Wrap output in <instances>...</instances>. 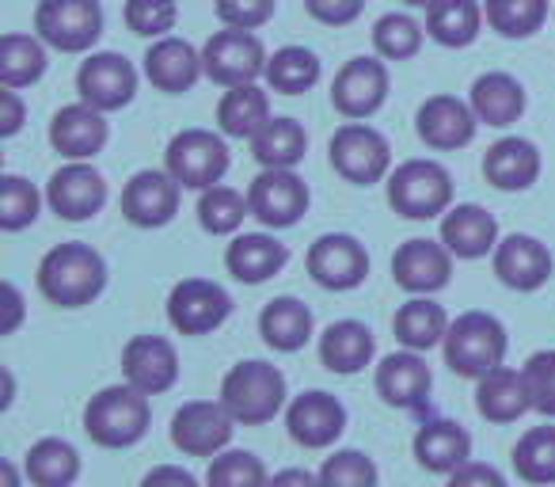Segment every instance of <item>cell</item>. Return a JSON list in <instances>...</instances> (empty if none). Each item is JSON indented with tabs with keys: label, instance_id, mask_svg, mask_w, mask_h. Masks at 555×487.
Returning a JSON list of instances; mask_svg holds the SVG:
<instances>
[{
	"label": "cell",
	"instance_id": "obj_14",
	"mask_svg": "<svg viewBox=\"0 0 555 487\" xmlns=\"http://www.w3.org/2000/svg\"><path fill=\"white\" fill-rule=\"evenodd\" d=\"M385 100H388V69L377 57H350V62L335 73L332 103L350 123L377 115V111L385 107Z\"/></svg>",
	"mask_w": 555,
	"mask_h": 487
},
{
	"label": "cell",
	"instance_id": "obj_12",
	"mask_svg": "<svg viewBox=\"0 0 555 487\" xmlns=\"http://www.w3.org/2000/svg\"><path fill=\"white\" fill-rule=\"evenodd\" d=\"M305 267H309L317 286L343 294V290H354L365 282V274H370V256H365L362 240L347 236V232H327V236H320L309 248Z\"/></svg>",
	"mask_w": 555,
	"mask_h": 487
},
{
	"label": "cell",
	"instance_id": "obj_40",
	"mask_svg": "<svg viewBox=\"0 0 555 487\" xmlns=\"http://www.w3.org/2000/svg\"><path fill=\"white\" fill-rule=\"evenodd\" d=\"M320 80V57L305 47H282L267 62V85L282 95H301Z\"/></svg>",
	"mask_w": 555,
	"mask_h": 487
},
{
	"label": "cell",
	"instance_id": "obj_11",
	"mask_svg": "<svg viewBox=\"0 0 555 487\" xmlns=\"http://www.w3.org/2000/svg\"><path fill=\"white\" fill-rule=\"evenodd\" d=\"M236 419L221 400H191L171 419V441L186 457H217L229 449Z\"/></svg>",
	"mask_w": 555,
	"mask_h": 487
},
{
	"label": "cell",
	"instance_id": "obj_48",
	"mask_svg": "<svg viewBox=\"0 0 555 487\" xmlns=\"http://www.w3.org/2000/svg\"><path fill=\"white\" fill-rule=\"evenodd\" d=\"M320 487H377V464L358 449H339L320 469Z\"/></svg>",
	"mask_w": 555,
	"mask_h": 487
},
{
	"label": "cell",
	"instance_id": "obj_51",
	"mask_svg": "<svg viewBox=\"0 0 555 487\" xmlns=\"http://www.w3.org/2000/svg\"><path fill=\"white\" fill-rule=\"evenodd\" d=\"M305 9H309V16L320 20V24L347 27V24H354V20L362 16L365 0H305Z\"/></svg>",
	"mask_w": 555,
	"mask_h": 487
},
{
	"label": "cell",
	"instance_id": "obj_22",
	"mask_svg": "<svg viewBox=\"0 0 555 487\" xmlns=\"http://www.w3.org/2000/svg\"><path fill=\"white\" fill-rule=\"evenodd\" d=\"M476 111L472 103L456 100V95H430V100L418 107V118H415V130L418 138L426 141L430 149H464L472 138H476Z\"/></svg>",
	"mask_w": 555,
	"mask_h": 487
},
{
	"label": "cell",
	"instance_id": "obj_56",
	"mask_svg": "<svg viewBox=\"0 0 555 487\" xmlns=\"http://www.w3.org/2000/svg\"><path fill=\"white\" fill-rule=\"evenodd\" d=\"M270 487H320V476H312L305 469H282L270 479Z\"/></svg>",
	"mask_w": 555,
	"mask_h": 487
},
{
	"label": "cell",
	"instance_id": "obj_30",
	"mask_svg": "<svg viewBox=\"0 0 555 487\" xmlns=\"http://www.w3.org/2000/svg\"><path fill=\"white\" fill-rule=\"evenodd\" d=\"M476 411L487 423H517L525 411H532L529 388H525V373L499 366L476 385Z\"/></svg>",
	"mask_w": 555,
	"mask_h": 487
},
{
	"label": "cell",
	"instance_id": "obj_3",
	"mask_svg": "<svg viewBox=\"0 0 555 487\" xmlns=\"http://www.w3.org/2000/svg\"><path fill=\"white\" fill-rule=\"evenodd\" d=\"M221 403L244 426H262L286 408V377L270 362H236L221 381Z\"/></svg>",
	"mask_w": 555,
	"mask_h": 487
},
{
	"label": "cell",
	"instance_id": "obj_47",
	"mask_svg": "<svg viewBox=\"0 0 555 487\" xmlns=\"http://www.w3.org/2000/svg\"><path fill=\"white\" fill-rule=\"evenodd\" d=\"M179 20L176 0H126V27L141 39H168Z\"/></svg>",
	"mask_w": 555,
	"mask_h": 487
},
{
	"label": "cell",
	"instance_id": "obj_24",
	"mask_svg": "<svg viewBox=\"0 0 555 487\" xmlns=\"http://www.w3.org/2000/svg\"><path fill=\"white\" fill-rule=\"evenodd\" d=\"M107 138H111L107 118H103V111L88 107V103H69L50 123V145L65 161H92L95 153H103Z\"/></svg>",
	"mask_w": 555,
	"mask_h": 487
},
{
	"label": "cell",
	"instance_id": "obj_34",
	"mask_svg": "<svg viewBox=\"0 0 555 487\" xmlns=\"http://www.w3.org/2000/svg\"><path fill=\"white\" fill-rule=\"evenodd\" d=\"M270 95L259 85H240L229 88L217 103V126L224 138H247L251 141L262 126L270 123Z\"/></svg>",
	"mask_w": 555,
	"mask_h": 487
},
{
	"label": "cell",
	"instance_id": "obj_15",
	"mask_svg": "<svg viewBox=\"0 0 555 487\" xmlns=\"http://www.w3.org/2000/svg\"><path fill=\"white\" fill-rule=\"evenodd\" d=\"M47 202L65 221H88L107 206V179L88 161H69L47 183Z\"/></svg>",
	"mask_w": 555,
	"mask_h": 487
},
{
	"label": "cell",
	"instance_id": "obj_2",
	"mask_svg": "<svg viewBox=\"0 0 555 487\" xmlns=\"http://www.w3.org/2000/svg\"><path fill=\"white\" fill-rule=\"evenodd\" d=\"M149 419H153L149 396L133 385H111L85 403V431L103 449L138 446L149 431Z\"/></svg>",
	"mask_w": 555,
	"mask_h": 487
},
{
	"label": "cell",
	"instance_id": "obj_58",
	"mask_svg": "<svg viewBox=\"0 0 555 487\" xmlns=\"http://www.w3.org/2000/svg\"><path fill=\"white\" fill-rule=\"evenodd\" d=\"M403 4H411V9H426V12H430L434 4H438V0H403Z\"/></svg>",
	"mask_w": 555,
	"mask_h": 487
},
{
	"label": "cell",
	"instance_id": "obj_4",
	"mask_svg": "<svg viewBox=\"0 0 555 487\" xmlns=\"http://www.w3.org/2000/svg\"><path fill=\"white\" fill-rule=\"evenodd\" d=\"M446 366L461 377H487L506 362V328L491 312H464L449 324L446 335Z\"/></svg>",
	"mask_w": 555,
	"mask_h": 487
},
{
	"label": "cell",
	"instance_id": "obj_42",
	"mask_svg": "<svg viewBox=\"0 0 555 487\" xmlns=\"http://www.w3.org/2000/svg\"><path fill=\"white\" fill-rule=\"evenodd\" d=\"M244 217H251L247 194L232 191V187H224V183L202 191V198H198V225L209 232V236H232V232L244 225Z\"/></svg>",
	"mask_w": 555,
	"mask_h": 487
},
{
	"label": "cell",
	"instance_id": "obj_38",
	"mask_svg": "<svg viewBox=\"0 0 555 487\" xmlns=\"http://www.w3.org/2000/svg\"><path fill=\"white\" fill-rule=\"evenodd\" d=\"M24 469L35 487H73L80 476V453L62 438H42L27 449Z\"/></svg>",
	"mask_w": 555,
	"mask_h": 487
},
{
	"label": "cell",
	"instance_id": "obj_25",
	"mask_svg": "<svg viewBox=\"0 0 555 487\" xmlns=\"http://www.w3.org/2000/svg\"><path fill=\"white\" fill-rule=\"evenodd\" d=\"M202 73H206L202 54L186 39H176V35H168V39H156L153 47H149V54H145L149 85L160 88V92H168V95L191 92V88L198 85Z\"/></svg>",
	"mask_w": 555,
	"mask_h": 487
},
{
	"label": "cell",
	"instance_id": "obj_45",
	"mask_svg": "<svg viewBox=\"0 0 555 487\" xmlns=\"http://www.w3.org/2000/svg\"><path fill=\"white\" fill-rule=\"evenodd\" d=\"M209 487H270V476L262 461L247 449H224L209 461L206 472Z\"/></svg>",
	"mask_w": 555,
	"mask_h": 487
},
{
	"label": "cell",
	"instance_id": "obj_16",
	"mask_svg": "<svg viewBox=\"0 0 555 487\" xmlns=\"http://www.w3.org/2000/svg\"><path fill=\"white\" fill-rule=\"evenodd\" d=\"M77 92L80 103L95 111H122L126 103L138 92V69L126 62L122 54H92L85 65L77 69Z\"/></svg>",
	"mask_w": 555,
	"mask_h": 487
},
{
	"label": "cell",
	"instance_id": "obj_23",
	"mask_svg": "<svg viewBox=\"0 0 555 487\" xmlns=\"http://www.w3.org/2000/svg\"><path fill=\"white\" fill-rule=\"evenodd\" d=\"M434 373L426 366V358L418 350H400V355H388L377 366V393L388 408L418 411L430 400Z\"/></svg>",
	"mask_w": 555,
	"mask_h": 487
},
{
	"label": "cell",
	"instance_id": "obj_18",
	"mask_svg": "<svg viewBox=\"0 0 555 487\" xmlns=\"http://www.w3.org/2000/svg\"><path fill=\"white\" fill-rule=\"evenodd\" d=\"M179 191L183 187L176 183V176L168 168L138 171L122 191L126 221L138 225V229H160V225H168L179 214Z\"/></svg>",
	"mask_w": 555,
	"mask_h": 487
},
{
	"label": "cell",
	"instance_id": "obj_55",
	"mask_svg": "<svg viewBox=\"0 0 555 487\" xmlns=\"http://www.w3.org/2000/svg\"><path fill=\"white\" fill-rule=\"evenodd\" d=\"M4 324H0V332L4 335H12L20 328V320H24V297H20V290L12 286V282H4Z\"/></svg>",
	"mask_w": 555,
	"mask_h": 487
},
{
	"label": "cell",
	"instance_id": "obj_1",
	"mask_svg": "<svg viewBox=\"0 0 555 487\" xmlns=\"http://www.w3.org/2000/svg\"><path fill=\"white\" fill-rule=\"evenodd\" d=\"M107 286V264L95 248L69 240V244H57L42 256L39 264V290L47 302L62 305V309H80V305H92L95 297Z\"/></svg>",
	"mask_w": 555,
	"mask_h": 487
},
{
	"label": "cell",
	"instance_id": "obj_46",
	"mask_svg": "<svg viewBox=\"0 0 555 487\" xmlns=\"http://www.w3.org/2000/svg\"><path fill=\"white\" fill-rule=\"evenodd\" d=\"M35 217H39V191L24 176L0 179V229L20 232L35 225Z\"/></svg>",
	"mask_w": 555,
	"mask_h": 487
},
{
	"label": "cell",
	"instance_id": "obj_35",
	"mask_svg": "<svg viewBox=\"0 0 555 487\" xmlns=\"http://www.w3.org/2000/svg\"><path fill=\"white\" fill-rule=\"evenodd\" d=\"M483 4L479 0H438L430 12H426V35L434 42L449 50L472 47L479 39V27H483Z\"/></svg>",
	"mask_w": 555,
	"mask_h": 487
},
{
	"label": "cell",
	"instance_id": "obj_28",
	"mask_svg": "<svg viewBox=\"0 0 555 487\" xmlns=\"http://www.w3.org/2000/svg\"><path fill=\"white\" fill-rule=\"evenodd\" d=\"M286 264H289V248L282 240L267 236V232H244L224 252L229 274L236 282H247V286H259V282L274 279Z\"/></svg>",
	"mask_w": 555,
	"mask_h": 487
},
{
	"label": "cell",
	"instance_id": "obj_52",
	"mask_svg": "<svg viewBox=\"0 0 555 487\" xmlns=\"http://www.w3.org/2000/svg\"><path fill=\"white\" fill-rule=\"evenodd\" d=\"M449 487H506L499 469L491 464H479V461H468L449 476Z\"/></svg>",
	"mask_w": 555,
	"mask_h": 487
},
{
	"label": "cell",
	"instance_id": "obj_54",
	"mask_svg": "<svg viewBox=\"0 0 555 487\" xmlns=\"http://www.w3.org/2000/svg\"><path fill=\"white\" fill-rule=\"evenodd\" d=\"M20 126H24V100L16 95V88H4L0 92V138H12Z\"/></svg>",
	"mask_w": 555,
	"mask_h": 487
},
{
	"label": "cell",
	"instance_id": "obj_13",
	"mask_svg": "<svg viewBox=\"0 0 555 487\" xmlns=\"http://www.w3.org/2000/svg\"><path fill=\"white\" fill-rule=\"evenodd\" d=\"M232 317V297L209 279H183L168 297V320L183 335H209Z\"/></svg>",
	"mask_w": 555,
	"mask_h": 487
},
{
	"label": "cell",
	"instance_id": "obj_19",
	"mask_svg": "<svg viewBox=\"0 0 555 487\" xmlns=\"http://www.w3.org/2000/svg\"><path fill=\"white\" fill-rule=\"evenodd\" d=\"M122 373L138 393L160 396L179 381V355L164 335H133L122 350Z\"/></svg>",
	"mask_w": 555,
	"mask_h": 487
},
{
	"label": "cell",
	"instance_id": "obj_29",
	"mask_svg": "<svg viewBox=\"0 0 555 487\" xmlns=\"http://www.w3.org/2000/svg\"><path fill=\"white\" fill-rule=\"evenodd\" d=\"M483 176L499 191H529L540 179V149L525 138H502L487 149Z\"/></svg>",
	"mask_w": 555,
	"mask_h": 487
},
{
	"label": "cell",
	"instance_id": "obj_39",
	"mask_svg": "<svg viewBox=\"0 0 555 487\" xmlns=\"http://www.w3.org/2000/svg\"><path fill=\"white\" fill-rule=\"evenodd\" d=\"M47 73V42L39 35H4L0 39V85L27 88Z\"/></svg>",
	"mask_w": 555,
	"mask_h": 487
},
{
	"label": "cell",
	"instance_id": "obj_8",
	"mask_svg": "<svg viewBox=\"0 0 555 487\" xmlns=\"http://www.w3.org/2000/svg\"><path fill=\"white\" fill-rule=\"evenodd\" d=\"M332 168L339 171L347 183L370 187L392 176V149L380 130L365 123H347L335 130L332 138Z\"/></svg>",
	"mask_w": 555,
	"mask_h": 487
},
{
	"label": "cell",
	"instance_id": "obj_44",
	"mask_svg": "<svg viewBox=\"0 0 555 487\" xmlns=\"http://www.w3.org/2000/svg\"><path fill=\"white\" fill-rule=\"evenodd\" d=\"M373 47L388 62H408V57H415L423 50V27L408 12H388L373 27Z\"/></svg>",
	"mask_w": 555,
	"mask_h": 487
},
{
	"label": "cell",
	"instance_id": "obj_41",
	"mask_svg": "<svg viewBox=\"0 0 555 487\" xmlns=\"http://www.w3.org/2000/svg\"><path fill=\"white\" fill-rule=\"evenodd\" d=\"M483 16L502 39H529L544 27L547 0H483Z\"/></svg>",
	"mask_w": 555,
	"mask_h": 487
},
{
	"label": "cell",
	"instance_id": "obj_9",
	"mask_svg": "<svg viewBox=\"0 0 555 487\" xmlns=\"http://www.w3.org/2000/svg\"><path fill=\"white\" fill-rule=\"evenodd\" d=\"M267 50H262L259 35L255 31H236V27H224L214 39L202 47V65H206V77L221 88H240L255 85L259 77H267Z\"/></svg>",
	"mask_w": 555,
	"mask_h": 487
},
{
	"label": "cell",
	"instance_id": "obj_43",
	"mask_svg": "<svg viewBox=\"0 0 555 487\" xmlns=\"http://www.w3.org/2000/svg\"><path fill=\"white\" fill-rule=\"evenodd\" d=\"M514 469L525 484H555V426H532L517 438Z\"/></svg>",
	"mask_w": 555,
	"mask_h": 487
},
{
	"label": "cell",
	"instance_id": "obj_57",
	"mask_svg": "<svg viewBox=\"0 0 555 487\" xmlns=\"http://www.w3.org/2000/svg\"><path fill=\"white\" fill-rule=\"evenodd\" d=\"M0 476H4V487H20V472H16V464H12V461L0 464Z\"/></svg>",
	"mask_w": 555,
	"mask_h": 487
},
{
	"label": "cell",
	"instance_id": "obj_17",
	"mask_svg": "<svg viewBox=\"0 0 555 487\" xmlns=\"http://www.w3.org/2000/svg\"><path fill=\"white\" fill-rule=\"evenodd\" d=\"M449 274H453V252L438 240H408L400 244L392 256V279L396 286H403L415 297H430L438 290L449 286Z\"/></svg>",
	"mask_w": 555,
	"mask_h": 487
},
{
	"label": "cell",
	"instance_id": "obj_33",
	"mask_svg": "<svg viewBox=\"0 0 555 487\" xmlns=\"http://www.w3.org/2000/svg\"><path fill=\"white\" fill-rule=\"evenodd\" d=\"M472 111L487 126H514L525 115V88L509 73H483L472 85Z\"/></svg>",
	"mask_w": 555,
	"mask_h": 487
},
{
	"label": "cell",
	"instance_id": "obj_31",
	"mask_svg": "<svg viewBox=\"0 0 555 487\" xmlns=\"http://www.w3.org/2000/svg\"><path fill=\"white\" fill-rule=\"evenodd\" d=\"M373 355H377V339L362 320H339L320 335V362L332 373H343V377L365 370Z\"/></svg>",
	"mask_w": 555,
	"mask_h": 487
},
{
	"label": "cell",
	"instance_id": "obj_50",
	"mask_svg": "<svg viewBox=\"0 0 555 487\" xmlns=\"http://www.w3.org/2000/svg\"><path fill=\"white\" fill-rule=\"evenodd\" d=\"M274 16V0H217V20L236 31H255Z\"/></svg>",
	"mask_w": 555,
	"mask_h": 487
},
{
	"label": "cell",
	"instance_id": "obj_49",
	"mask_svg": "<svg viewBox=\"0 0 555 487\" xmlns=\"http://www.w3.org/2000/svg\"><path fill=\"white\" fill-rule=\"evenodd\" d=\"M521 373H525L532 411H540L544 419H555V350H537L521 366Z\"/></svg>",
	"mask_w": 555,
	"mask_h": 487
},
{
	"label": "cell",
	"instance_id": "obj_10",
	"mask_svg": "<svg viewBox=\"0 0 555 487\" xmlns=\"http://www.w3.org/2000/svg\"><path fill=\"white\" fill-rule=\"evenodd\" d=\"M247 206L267 229H289L309 209V183L294 168H262L247 187Z\"/></svg>",
	"mask_w": 555,
	"mask_h": 487
},
{
	"label": "cell",
	"instance_id": "obj_32",
	"mask_svg": "<svg viewBox=\"0 0 555 487\" xmlns=\"http://www.w3.org/2000/svg\"><path fill=\"white\" fill-rule=\"evenodd\" d=\"M259 335L267 347L294 355L312 339V312L297 297H274L267 309L259 312Z\"/></svg>",
	"mask_w": 555,
	"mask_h": 487
},
{
	"label": "cell",
	"instance_id": "obj_27",
	"mask_svg": "<svg viewBox=\"0 0 555 487\" xmlns=\"http://www.w3.org/2000/svg\"><path fill=\"white\" fill-rule=\"evenodd\" d=\"M415 461L426 472L453 476L461 464L472 461V434L453 419H426L415 431Z\"/></svg>",
	"mask_w": 555,
	"mask_h": 487
},
{
	"label": "cell",
	"instance_id": "obj_20",
	"mask_svg": "<svg viewBox=\"0 0 555 487\" xmlns=\"http://www.w3.org/2000/svg\"><path fill=\"white\" fill-rule=\"evenodd\" d=\"M289 438L305 449H327L339 441V434L347 431V408L335 400L332 393H301L286 411Z\"/></svg>",
	"mask_w": 555,
	"mask_h": 487
},
{
	"label": "cell",
	"instance_id": "obj_26",
	"mask_svg": "<svg viewBox=\"0 0 555 487\" xmlns=\"http://www.w3.org/2000/svg\"><path fill=\"white\" fill-rule=\"evenodd\" d=\"M441 244L456 259H483L487 252L499 248V221L476 202H464L441 217Z\"/></svg>",
	"mask_w": 555,
	"mask_h": 487
},
{
	"label": "cell",
	"instance_id": "obj_37",
	"mask_svg": "<svg viewBox=\"0 0 555 487\" xmlns=\"http://www.w3.org/2000/svg\"><path fill=\"white\" fill-rule=\"evenodd\" d=\"M309 153V133L297 118H270L251 138V156L262 168H297Z\"/></svg>",
	"mask_w": 555,
	"mask_h": 487
},
{
	"label": "cell",
	"instance_id": "obj_6",
	"mask_svg": "<svg viewBox=\"0 0 555 487\" xmlns=\"http://www.w3.org/2000/svg\"><path fill=\"white\" fill-rule=\"evenodd\" d=\"M35 35L62 54H88L103 35L100 0H39Z\"/></svg>",
	"mask_w": 555,
	"mask_h": 487
},
{
	"label": "cell",
	"instance_id": "obj_7",
	"mask_svg": "<svg viewBox=\"0 0 555 487\" xmlns=\"http://www.w3.org/2000/svg\"><path fill=\"white\" fill-rule=\"evenodd\" d=\"M164 164L186 191H209L229 171V145L214 130H183L168 141Z\"/></svg>",
	"mask_w": 555,
	"mask_h": 487
},
{
	"label": "cell",
	"instance_id": "obj_5",
	"mask_svg": "<svg viewBox=\"0 0 555 487\" xmlns=\"http://www.w3.org/2000/svg\"><path fill=\"white\" fill-rule=\"evenodd\" d=\"M388 206L408 221H430L453 209V176L438 161H403L388 176Z\"/></svg>",
	"mask_w": 555,
	"mask_h": 487
},
{
	"label": "cell",
	"instance_id": "obj_21",
	"mask_svg": "<svg viewBox=\"0 0 555 487\" xmlns=\"http://www.w3.org/2000/svg\"><path fill=\"white\" fill-rule=\"evenodd\" d=\"M494 274L502 286L517 290V294H532L552 274V252L537 236L514 232V236L499 240V248H494Z\"/></svg>",
	"mask_w": 555,
	"mask_h": 487
},
{
	"label": "cell",
	"instance_id": "obj_53",
	"mask_svg": "<svg viewBox=\"0 0 555 487\" xmlns=\"http://www.w3.org/2000/svg\"><path fill=\"white\" fill-rule=\"evenodd\" d=\"M141 487H198V479L179 464H156L153 472H145Z\"/></svg>",
	"mask_w": 555,
	"mask_h": 487
},
{
	"label": "cell",
	"instance_id": "obj_36",
	"mask_svg": "<svg viewBox=\"0 0 555 487\" xmlns=\"http://www.w3.org/2000/svg\"><path fill=\"white\" fill-rule=\"evenodd\" d=\"M392 328H396V339H400L403 347L423 355V350L446 343L449 317L438 302H430V297H411V302H403L400 309H396Z\"/></svg>",
	"mask_w": 555,
	"mask_h": 487
}]
</instances>
